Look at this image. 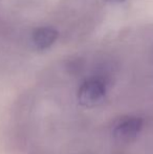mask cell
<instances>
[{"instance_id": "7a4b0ae2", "label": "cell", "mask_w": 153, "mask_h": 154, "mask_svg": "<svg viewBox=\"0 0 153 154\" xmlns=\"http://www.w3.org/2000/svg\"><path fill=\"white\" fill-rule=\"evenodd\" d=\"M59 32L49 26L39 27L33 32L32 41L37 49H46L50 47L58 39Z\"/></svg>"}, {"instance_id": "3957f363", "label": "cell", "mask_w": 153, "mask_h": 154, "mask_svg": "<svg viewBox=\"0 0 153 154\" xmlns=\"http://www.w3.org/2000/svg\"><path fill=\"white\" fill-rule=\"evenodd\" d=\"M106 1L111 2V3H122V2H124L125 0H106Z\"/></svg>"}, {"instance_id": "6da1fadb", "label": "cell", "mask_w": 153, "mask_h": 154, "mask_svg": "<svg viewBox=\"0 0 153 154\" xmlns=\"http://www.w3.org/2000/svg\"><path fill=\"white\" fill-rule=\"evenodd\" d=\"M107 81L102 77H92L85 80L78 89L77 99L81 106L94 108L102 105L107 97Z\"/></svg>"}]
</instances>
